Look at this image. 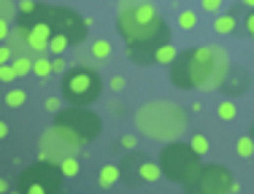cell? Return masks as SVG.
<instances>
[{
  "label": "cell",
  "mask_w": 254,
  "mask_h": 194,
  "mask_svg": "<svg viewBox=\"0 0 254 194\" xmlns=\"http://www.w3.org/2000/svg\"><path fill=\"white\" fill-rule=\"evenodd\" d=\"M100 76L89 68H73L63 76V95L68 102H73L78 108L92 105L100 97Z\"/></svg>",
  "instance_id": "cell-5"
},
{
  "label": "cell",
  "mask_w": 254,
  "mask_h": 194,
  "mask_svg": "<svg viewBox=\"0 0 254 194\" xmlns=\"http://www.w3.org/2000/svg\"><path fill=\"white\" fill-rule=\"evenodd\" d=\"M38 11V5L33 3V0H22V5H19V14H35Z\"/></svg>",
  "instance_id": "cell-30"
},
{
  "label": "cell",
  "mask_w": 254,
  "mask_h": 194,
  "mask_svg": "<svg viewBox=\"0 0 254 194\" xmlns=\"http://www.w3.org/2000/svg\"><path fill=\"white\" fill-rule=\"evenodd\" d=\"M8 41H11V46H14V48H19V51H22V57H25V51L30 48V44H27V22L11 30Z\"/></svg>",
  "instance_id": "cell-13"
},
{
  "label": "cell",
  "mask_w": 254,
  "mask_h": 194,
  "mask_svg": "<svg viewBox=\"0 0 254 194\" xmlns=\"http://www.w3.org/2000/svg\"><path fill=\"white\" fill-rule=\"evenodd\" d=\"M57 127L68 130L70 135L76 138V141L87 143V141H92V138H98V132H100V119L95 116L92 111L76 105V108H68V111H60V113H57Z\"/></svg>",
  "instance_id": "cell-8"
},
{
  "label": "cell",
  "mask_w": 254,
  "mask_h": 194,
  "mask_svg": "<svg viewBox=\"0 0 254 194\" xmlns=\"http://www.w3.org/2000/svg\"><path fill=\"white\" fill-rule=\"evenodd\" d=\"M117 30L125 38V44L152 38L160 30H165V22L154 11L149 0H119L117 8Z\"/></svg>",
  "instance_id": "cell-2"
},
{
  "label": "cell",
  "mask_w": 254,
  "mask_h": 194,
  "mask_svg": "<svg viewBox=\"0 0 254 194\" xmlns=\"http://www.w3.org/2000/svg\"><path fill=\"white\" fill-rule=\"evenodd\" d=\"M5 135H8V124H5V121H0V141H3Z\"/></svg>",
  "instance_id": "cell-39"
},
{
  "label": "cell",
  "mask_w": 254,
  "mask_h": 194,
  "mask_svg": "<svg viewBox=\"0 0 254 194\" xmlns=\"http://www.w3.org/2000/svg\"><path fill=\"white\" fill-rule=\"evenodd\" d=\"M195 24H197L195 11H184V14L179 16V27H181V30H195Z\"/></svg>",
  "instance_id": "cell-25"
},
{
  "label": "cell",
  "mask_w": 254,
  "mask_h": 194,
  "mask_svg": "<svg viewBox=\"0 0 254 194\" xmlns=\"http://www.w3.org/2000/svg\"><path fill=\"white\" fill-rule=\"evenodd\" d=\"M11 194H22V189H19V192H11Z\"/></svg>",
  "instance_id": "cell-42"
},
{
  "label": "cell",
  "mask_w": 254,
  "mask_h": 194,
  "mask_svg": "<svg viewBox=\"0 0 254 194\" xmlns=\"http://www.w3.org/2000/svg\"><path fill=\"white\" fill-rule=\"evenodd\" d=\"M230 70L222 46H197L181 51L171 62V84L179 89H219Z\"/></svg>",
  "instance_id": "cell-1"
},
{
  "label": "cell",
  "mask_w": 254,
  "mask_h": 194,
  "mask_svg": "<svg viewBox=\"0 0 254 194\" xmlns=\"http://www.w3.org/2000/svg\"><path fill=\"white\" fill-rule=\"evenodd\" d=\"M14 68H16L19 76H25V73H33V62H30L27 57H16L14 59Z\"/></svg>",
  "instance_id": "cell-27"
},
{
  "label": "cell",
  "mask_w": 254,
  "mask_h": 194,
  "mask_svg": "<svg viewBox=\"0 0 254 194\" xmlns=\"http://www.w3.org/2000/svg\"><path fill=\"white\" fill-rule=\"evenodd\" d=\"M60 184H63V170L49 159L35 162L33 167H27L19 178L22 194H57Z\"/></svg>",
  "instance_id": "cell-6"
},
{
  "label": "cell",
  "mask_w": 254,
  "mask_h": 194,
  "mask_svg": "<svg viewBox=\"0 0 254 194\" xmlns=\"http://www.w3.org/2000/svg\"><path fill=\"white\" fill-rule=\"evenodd\" d=\"M27 102V95L22 92V89H11L8 95H5V105H11V108H19V105H25Z\"/></svg>",
  "instance_id": "cell-21"
},
{
  "label": "cell",
  "mask_w": 254,
  "mask_h": 194,
  "mask_svg": "<svg viewBox=\"0 0 254 194\" xmlns=\"http://www.w3.org/2000/svg\"><path fill=\"white\" fill-rule=\"evenodd\" d=\"M38 16H44V19L52 24L54 33L68 35L70 44H81L84 35H87V27H89V19L78 16L76 11H70V8H44V11H38Z\"/></svg>",
  "instance_id": "cell-9"
},
{
  "label": "cell",
  "mask_w": 254,
  "mask_h": 194,
  "mask_svg": "<svg viewBox=\"0 0 254 194\" xmlns=\"http://www.w3.org/2000/svg\"><path fill=\"white\" fill-rule=\"evenodd\" d=\"M11 35V27H8V19H0V41H5Z\"/></svg>",
  "instance_id": "cell-33"
},
{
  "label": "cell",
  "mask_w": 254,
  "mask_h": 194,
  "mask_svg": "<svg viewBox=\"0 0 254 194\" xmlns=\"http://www.w3.org/2000/svg\"><path fill=\"white\" fill-rule=\"evenodd\" d=\"M122 146H125V148H135V138H132V135H125V138H122Z\"/></svg>",
  "instance_id": "cell-36"
},
{
  "label": "cell",
  "mask_w": 254,
  "mask_h": 194,
  "mask_svg": "<svg viewBox=\"0 0 254 194\" xmlns=\"http://www.w3.org/2000/svg\"><path fill=\"white\" fill-rule=\"evenodd\" d=\"M52 70H54V65L49 62V59H44V57H41V59H35V62H33V73H35L38 78H46Z\"/></svg>",
  "instance_id": "cell-23"
},
{
  "label": "cell",
  "mask_w": 254,
  "mask_h": 194,
  "mask_svg": "<svg viewBox=\"0 0 254 194\" xmlns=\"http://www.w3.org/2000/svg\"><path fill=\"white\" fill-rule=\"evenodd\" d=\"M235 151H238L241 156H252L254 154V138L252 135H244V138H238V143H235Z\"/></svg>",
  "instance_id": "cell-18"
},
{
  "label": "cell",
  "mask_w": 254,
  "mask_h": 194,
  "mask_svg": "<svg viewBox=\"0 0 254 194\" xmlns=\"http://www.w3.org/2000/svg\"><path fill=\"white\" fill-rule=\"evenodd\" d=\"M246 84H249V76H246V73H241V78H233V81H230L227 87H222V89L230 92V95H235V92H244Z\"/></svg>",
  "instance_id": "cell-22"
},
{
  "label": "cell",
  "mask_w": 254,
  "mask_h": 194,
  "mask_svg": "<svg viewBox=\"0 0 254 194\" xmlns=\"http://www.w3.org/2000/svg\"><path fill=\"white\" fill-rule=\"evenodd\" d=\"M187 189L190 194H233L238 186L233 184V175L225 165H205L187 184Z\"/></svg>",
  "instance_id": "cell-7"
},
{
  "label": "cell",
  "mask_w": 254,
  "mask_h": 194,
  "mask_svg": "<svg viewBox=\"0 0 254 194\" xmlns=\"http://www.w3.org/2000/svg\"><path fill=\"white\" fill-rule=\"evenodd\" d=\"M14 16V3L11 0H0V19H11Z\"/></svg>",
  "instance_id": "cell-29"
},
{
  "label": "cell",
  "mask_w": 254,
  "mask_h": 194,
  "mask_svg": "<svg viewBox=\"0 0 254 194\" xmlns=\"http://www.w3.org/2000/svg\"><path fill=\"white\" fill-rule=\"evenodd\" d=\"M190 146L192 148L197 151V154H205V151H208V141H205V135H192V141H190Z\"/></svg>",
  "instance_id": "cell-26"
},
{
  "label": "cell",
  "mask_w": 254,
  "mask_h": 194,
  "mask_svg": "<svg viewBox=\"0 0 254 194\" xmlns=\"http://www.w3.org/2000/svg\"><path fill=\"white\" fill-rule=\"evenodd\" d=\"M138 130L154 141H173L187 130V113L176 102H149L138 111Z\"/></svg>",
  "instance_id": "cell-3"
},
{
  "label": "cell",
  "mask_w": 254,
  "mask_h": 194,
  "mask_svg": "<svg viewBox=\"0 0 254 194\" xmlns=\"http://www.w3.org/2000/svg\"><path fill=\"white\" fill-rule=\"evenodd\" d=\"M52 24L44 19V16H38V19L27 22V44H30V51H49V41H52Z\"/></svg>",
  "instance_id": "cell-12"
},
{
  "label": "cell",
  "mask_w": 254,
  "mask_h": 194,
  "mask_svg": "<svg viewBox=\"0 0 254 194\" xmlns=\"http://www.w3.org/2000/svg\"><path fill=\"white\" fill-rule=\"evenodd\" d=\"M60 170H63L65 178H73V175H78V162H76V156H65V159L60 162Z\"/></svg>",
  "instance_id": "cell-19"
},
{
  "label": "cell",
  "mask_w": 254,
  "mask_h": 194,
  "mask_svg": "<svg viewBox=\"0 0 254 194\" xmlns=\"http://www.w3.org/2000/svg\"><path fill=\"white\" fill-rule=\"evenodd\" d=\"M119 175H122V167H117V165H106L100 170V178H98V184L103 186V189H108V186H114L119 181Z\"/></svg>",
  "instance_id": "cell-14"
},
{
  "label": "cell",
  "mask_w": 254,
  "mask_h": 194,
  "mask_svg": "<svg viewBox=\"0 0 254 194\" xmlns=\"http://www.w3.org/2000/svg\"><path fill=\"white\" fill-rule=\"evenodd\" d=\"M111 89H114V92H119V89H125V78H122V76L111 78Z\"/></svg>",
  "instance_id": "cell-34"
},
{
  "label": "cell",
  "mask_w": 254,
  "mask_h": 194,
  "mask_svg": "<svg viewBox=\"0 0 254 194\" xmlns=\"http://www.w3.org/2000/svg\"><path fill=\"white\" fill-rule=\"evenodd\" d=\"M235 27H238V22H235V16H233V14L216 16V22H214V30H216L219 35H230Z\"/></svg>",
  "instance_id": "cell-17"
},
{
  "label": "cell",
  "mask_w": 254,
  "mask_h": 194,
  "mask_svg": "<svg viewBox=\"0 0 254 194\" xmlns=\"http://www.w3.org/2000/svg\"><path fill=\"white\" fill-rule=\"evenodd\" d=\"M171 44V33L165 30H160L157 35L152 38H143V41H135V44H127V57L132 59L135 65H157V57H160V51Z\"/></svg>",
  "instance_id": "cell-11"
},
{
  "label": "cell",
  "mask_w": 254,
  "mask_h": 194,
  "mask_svg": "<svg viewBox=\"0 0 254 194\" xmlns=\"http://www.w3.org/2000/svg\"><path fill=\"white\" fill-rule=\"evenodd\" d=\"M222 3H225V0H203V8L214 14V11H219V8H222Z\"/></svg>",
  "instance_id": "cell-31"
},
{
  "label": "cell",
  "mask_w": 254,
  "mask_h": 194,
  "mask_svg": "<svg viewBox=\"0 0 254 194\" xmlns=\"http://www.w3.org/2000/svg\"><path fill=\"white\" fill-rule=\"evenodd\" d=\"M68 46H73V44H70V38H68V35H63V33H52L49 51L54 54V57H63V54H65V48H68Z\"/></svg>",
  "instance_id": "cell-15"
},
{
  "label": "cell",
  "mask_w": 254,
  "mask_h": 194,
  "mask_svg": "<svg viewBox=\"0 0 254 194\" xmlns=\"http://www.w3.org/2000/svg\"><path fill=\"white\" fill-rule=\"evenodd\" d=\"M235 113H238V111H235V105H233L230 100H225L222 105H216V116L225 119V121H233V119H235Z\"/></svg>",
  "instance_id": "cell-24"
},
{
  "label": "cell",
  "mask_w": 254,
  "mask_h": 194,
  "mask_svg": "<svg viewBox=\"0 0 254 194\" xmlns=\"http://www.w3.org/2000/svg\"><path fill=\"white\" fill-rule=\"evenodd\" d=\"M0 192H8V181L5 178H0Z\"/></svg>",
  "instance_id": "cell-40"
},
{
  "label": "cell",
  "mask_w": 254,
  "mask_h": 194,
  "mask_svg": "<svg viewBox=\"0 0 254 194\" xmlns=\"http://www.w3.org/2000/svg\"><path fill=\"white\" fill-rule=\"evenodd\" d=\"M52 65H54V70H57V73H65V62H63V59H60V57L54 59Z\"/></svg>",
  "instance_id": "cell-38"
},
{
  "label": "cell",
  "mask_w": 254,
  "mask_h": 194,
  "mask_svg": "<svg viewBox=\"0 0 254 194\" xmlns=\"http://www.w3.org/2000/svg\"><path fill=\"white\" fill-rule=\"evenodd\" d=\"M246 30H249V35L254 38V8H252V14L246 16Z\"/></svg>",
  "instance_id": "cell-35"
},
{
  "label": "cell",
  "mask_w": 254,
  "mask_h": 194,
  "mask_svg": "<svg viewBox=\"0 0 254 194\" xmlns=\"http://www.w3.org/2000/svg\"><path fill=\"white\" fill-rule=\"evenodd\" d=\"M11 59V46H0V65H8Z\"/></svg>",
  "instance_id": "cell-32"
},
{
  "label": "cell",
  "mask_w": 254,
  "mask_h": 194,
  "mask_svg": "<svg viewBox=\"0 0 254 194\" xmlns=\"http://www.w3.org/2000/svg\"><path fill=\"white\" fill-rule=\"evenodd\" d=\"M92 57L95 59H106V57H111V44H108V41H95L92 44Z\"/></svg>",
  "instance_id": "cell-20"
},
{
  "label": "cell",
  "mask_w": 254,
  "mask_h": 194,
  "mask_svg": "<svg viewBox=\"0 0 254 194\" xmlns=\"http://www.w3.org/2000/svg\"><path fill=\"white\" fill-rule=\"evenodd\" d=\"M244 3H246V5H252V8H254V0H244Z\"/></svg>",
  "instance_id": "cell-41"
},
{
  "label": "cell",
  "mask_w": 254,
  "mask_h": 194,
  "mask_svg": "<svg viewBox=\"0 0 254 194\" xmlns=\"http://www.w3.org/2000/svg\"><path fill=\"white\" fill-rule=\"evenodd\" d=\"M16 76H19V73H16L14 65H0V81H5V84H8V81H14Z\"/></svg>",
  "instance_id": "cell-28"
},
{
  "label": "cell",
  "mask_w": 254,
  "mask_h": 194,
  "mask_svg": "<svg viewBox=\"0 0 254 194\" xmlns=\"http://www.w3.org/2000/svg\"><path fill=\"white\" fill-rule=\"evenodd\" d=\"M46 108H49V111H60V100H57V97H52V100H46Z\"/></svg>",
  "instance_id": "cell-37"
},
{
  "label": "cell",
  "mask_w": 254,
  "mask_h": 194,
  "mask_svg": "<svg viewBox=\"0 0 254 194\" xmlns=\"http://www.w3.org/2000/svg\"><path fill=\"white\" fill-rule=\"evenodd\" d=\"M162 175V167L160 165H152L149 159L141 162V167H138V181H157Z\"/></svg>",
  "instance_id": "cell-16"
},
{
  "label": "cell",
  "mask_w": 254,
  "mask_h": 194,
  "mask_svg": "<svg viewBox=\"0 0 254 194\" xmlns=\"http://www.w3.org/2000/svg\"><path fill=\"white\" fill-rule=\"evenodd\" d=\"M78 146H81V141H76L68 130H63V127L54 124L52 130L41 138V159H49V162L60 159V162H63L65 156H73L76 154Z\"/></svg>",
  "instance_id": "cell-10"
},
{
  "label": "cell",
  "mask_w": 254,
  "mask_h": 194,
  "mask_svg": "<svg viewBox=\"0 0 254 194\" xmlns=\"http://www.w3.org/2000/svg\"><path fill=\"white\" fill-rule=\"evenodd\" d=\"M160 167L165 178L187 186L200 173V154L190 143H168L160 154Z\"/></svg>",
  "instance_id": "cell-4"
}]
</instances>
